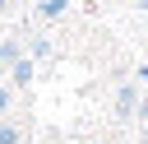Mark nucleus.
I'll use <instances>...</instances> for the list:
<instances>
[{"label": "nucleus", "instance_id": "1a4fd4ad", "mask_svg": "<svg viewBox=\"0 0 148 144\" xmlns=\"http://www.w3.org/2000/svg\"><path fill=\"white\" fill-rule=\"evenodd\" d=\"M88 144H102V139H88Z\"/></svg>", "mask_w": 148, "mask_h": 144}, {"label": "nucleus", "instance_id": "f03ea898", "mask_svg": "<svg viewBox=\"0 0 148 144\" xmlns=\"http://www.w3.org/2000/svg\"><path fill=\"white\" fill-rule=\"evenodd\" d=\"M0 144H23V125H18L14 116L0 121Z\"/></svg>", "mask_w": 148, "mask_h": 144}, {"label": "nucleus", "instance_id": "0eeeda50", "mask_svg": "<svg viewBox=\"0 0 148 144\" xmlns=\"http://www.w3.org/2000/svg\"><path fill=\"white\" fill-rule=\"evenodd\" d=\"M5 14H9V5H5V0H0V19H5Z\"/></svg>", "mask_w": 148, "mask_h": 144}, {"label": "nucleus", "instance_id": "6e6552de", "mask_svg": "<svg viewBox=\"0 0 148 144\" xmlns=\"http://www.w3.org/2000/svg\"><path fill=\"white\" fill-rule=\"evenodd\" d=\"M5 5H23V0H5Z\"/></svg>", "mask_w": 148, "mask_h": 144}, {"label": "nucleus", "instance_id": "20e7f679", "mask_svg": "<svg viewBox=\"0 0 148 144\" xmlns=\"http://www.w3.org/2000/svg\"><path fill=\"white\" fill-rule=\"evenodd\" d=\"M65 9H69V0H42V23H56Z\"/></svg>", "mask_w": 148, "mask_h": 144}, {"label": "nucleus", "instance_id": "7ed1b4c3", "mask_svg": "<svg viewBox=\"0 0 148 144\" xmlns=\"http://www.w3.org/2000/svg\"><path fill=\"white\" fill-rule=\"evenodd\" d=\"M9 79H14V84H28V79H32V60H28V56H18V60L9 65Z\"/></svg>", "mask_w": 148, "mask_h": 144}, {"label": "nucleus", "instance_id": "f257e3e1", "mask_svg": "<svg viewBox=\"0 0 148 144\" xmlns=\"http://www.w3.org/2000/svg\"><path fill=\"white\" fill-rule=\"evenodd\" d=\"M111 107H116V116H120V121H134V111L143 107V88H139L134 79L116 84V98H111Z\"/></svg>", "mask_w": 148, "mask_h": 144}, {"label": "nucleus", "instance_id": "423d86ee", "mask_svg": "<svg viewBox=\"0 0 148 144\" xmlns=\"http://www.w3.org/2000/svg\"><path fill=\"white\" fill-rule=\"evenodd\" d=\"M9 102H14V88H9V84H0V121L9 116Z\"/></svg>", "mask_w": 148, "mask_h": 144}, {"label": "nucleus", "instance_id": "39448f33", "mask_svg": "<svg viewBox=\"0 0 148 144\" xmlns=\"http://www.w3.org/2000/svg\"><path fill=\"white\" fill-rule=\"evenodd\" d=\"M14 60H18V46H14V42H0V70L14 65Z\"/></svg>", "mask_w": 148, "mask_h": 144}]
</instances>
